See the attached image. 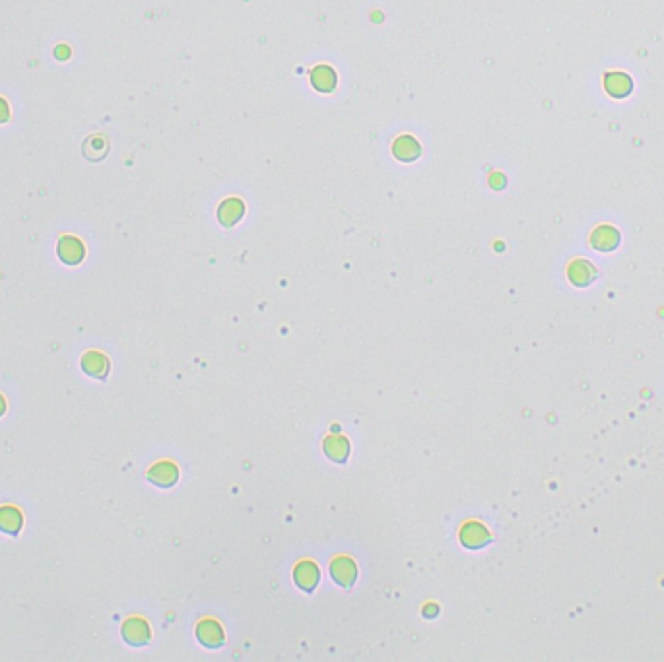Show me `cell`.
<instances>
[{"mask_svg":"<svg viewBox=\"0 0 664 662\" xmlns=\"http://www.w3.org/2000/svg\"><path fill=\"white\" fill-rule=\"evenodd\" d=\"M58 256L66 265H78L84 258V245L76 237H63L58 243Z\"/></svg>","mask_w":664,"mask_h":662,"instance_id":"6da1fadb","label":"cell"},{"mask_svg":"<svg viewBox=\"0 0 664 662\" xmlns=\"http://www.w3.org/2000/svg\"><path fill=\"white\" fill-rule=\"evenodd\" d=\"M122 635H124V639H127L129 643L138 647V645H144L150 639V629H148L146 622L132 618V620H129V622L124 624V627H122Z\"/></svg>","mask_w":664,"mask_h":662,"instance_id":"7a4b0ae2","label":"cell"},{"mask_svg":"<svg viewBox=\"0 0 664 662\" xmlns=\"http://www.w3.org/2000/svg\"><path fill=\"white\" fill-rule=\"evenodd\" d=\"M82 369L90 377L105 379L107 371H109V361L99 351H88L82 358Z\"/></svg>","mask_w":664,"mask_h":662,"instance_id":"3957f363","label":"cell"},{"mask_svg":"<svg viewBox=\"0 0 664 662\" xmlns=\"http://www.w3.org/2000/svg\"><path fill=\"white\" fill-rule=\"evenodd\" d=\"M19 529H22V515L18 509H14L10 505L2 507L0 509V530L6 534H18Z\"/></svg>","mask_w":664,"mask_h":662,"instance_id":"277c9868","label":"cell"},{"mask_svg":"<svg viewBox=\"0 0 664 662\" xmlns=\"http://www.w3.org/2000/svg\"><path fill=\"white\" fill-rule=\"evenodd\" d=\"M332 575L337 579L340 585H344V587H350L352 585V581L356 579V568H354V563L346 558H340L334 561V565H332Z\"/></svg>","mask_w":664,"mask_h":662,"instance_id":"5b68a950","label":"cell"},{"mask_svg":"<svg viewBox=\"0 0 664 662\" xmlns=\"http://www.w3.org/2000/svg\"><path fill=\"white\" fill-rule=\"evenodd\" d=\"M175 478H177V470L169 463L156 464L150 470V480L158 486H171L175 482Z\"/></svg>","mask_w":664,"mask_h":662,"instance_id":"8992f818","label":"cell"},{"mask_svg":"<svg viewBox=\"0 0 664 662\" xmlns=\"http://www.w3.org/2000/svg\"><path fill=\"white\" fill-rule=\"evenodd\" d=\"M487 538V532L480 524H468L462 530V542L467 546H482V542Z\"/></svg>","mask_w":664,"mask_h":662,"instance_id":"52a82bcc","label":"cell"},{"mask_svg":"<svg viewBox=\"0 0 664 662\" xmlns=\"http://www.w3.org/2000/svg\"><path fill=\"white\" fill-rule=\"evenodd\" d=\"M300 573H303V577L301 575H295V581H298V585L300 587L305 588H313L315 587V583L318 581V569H315L311 563H303L298 568Z\"/></svg>","mask_w":664,"mask_h":662,"instance_id":"ba28073f","label":"cell"},{"mask_svg":"<svg viewBox=\"0 0 664 662\" xmlns=\"http://www.w3.org/2000/svg\"><path fill=\"white\" fill-rule=\"evenodd\" d=\"M4 121H8V105L0 99V123H4Z\"/></svg>","mask_w":664,"mask_h":662,"instance_id":"9c48e42d","label":"cell"},{"mask_svg":"<svg viewBox=\"0 0 664 662\" xmlns=\"http://www.w3.org/2000/svg\"><path fill=\"white\" fill-rule=\"evenodd\" d=\"M4 410H6V404H4V398L0 397V416L4 414Z\"/></svg>","mask_w":664,"mask_h":662,"instance_id":"30bf717a","label":"cell"}]
</instances>
